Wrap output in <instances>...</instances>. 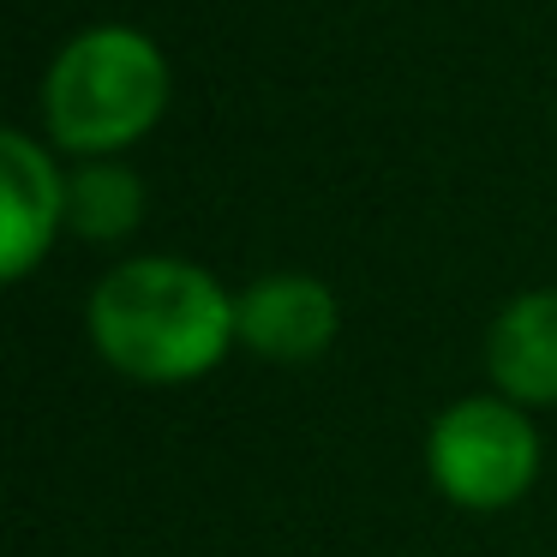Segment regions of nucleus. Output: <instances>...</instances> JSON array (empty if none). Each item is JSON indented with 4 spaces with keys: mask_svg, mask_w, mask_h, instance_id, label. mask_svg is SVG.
Wrapping results in <instances>:
<instances>
[{
    "mask_svg": "<svg viewBox=\"0 0 557 557\" xmlns=\"http://www.w3.org/2000/svg\"><path fill=\"white\" fill-rule=\"evenodd\" d=\"M85 336L109 372L150 389L198 384L240 348L234 294L193 258L138 252L85 294Z\"/></svg>",
    "mask_w": 557,
    "mask_h": 557,
    "instance_id": "f257e3e1",
    "label": "nucleus"
},
{
    "mask_svg": "<svg viewBox=\"0 0 557 557\" xmlns=\"http://www.w3.org/2000/svg\"><path fill=\"white\" fill-rule=\"evenodd\" d=\"M169 54L138 25H90L66 37L42 78V126L54 150L109 162L133 150L169 109Z\"/></svg>",
    "mask_w": 557,
    "mask_h": 557,
    "instance_id": "f03ea898",
    "label": "nucleus"
},
{
    "mask_svg": "<svg viewBox=\"0 0 557 557\" xmlns=\"http://www.w3.org/2000/svg\"><path fill=\"white\" fill-rule=\"evenodd\" d=\"M540 461L545 449L533 413L504 401L497 389L456 396L425 425V473H432L437 497L468 516L516 509L540 485Z\"/></svg>",
    "mask_w": 557,
    "mask_h": 557,
    "instance_id": "7ed1b4c3",
    "label": "nucleus"
},
{
    "mask_svg": "<svg viewBox=\"0 0 557 557\" xmlns=\"http://www.w3.org/2000/svg\"><path fill=\"white\" fill-rule=\"evenodd\" d=\"M240 348L264 366H312L342 336V300L312 270H270L234 294Z\"/></svg>",
    "mask_w": 557,
    "mask_h": 557,
    "instance_id": "20e7f679",
    "label": "nucleus"
},
{
    "mask_svg": "<svg viewBox=\"0 0 557 557\" xmlns=\"http://www.w3.org/2000/svg\"><path fill=\"white\" fill-rule=\"evenodd\" d=\"M66 228V174L25 126L0 133V276L25 282Z\"/></svg>",
    "mask_w": 557,
    "mask_h": 557,
    "instance_id": "39448f33",
    "label": "nucleus"
},
{
    "mask_svg": "<svg viewBox=\"0 0 557 557\" xmlns=\"http://www.w3.org/2000/svg\"><path fill=\"white\" fill-rule=\"evenodd\" d=\"M485 384L528 413L557 408V282L504 300L485 330Z\"/></svg>",
    "mask_w": 557,
    "mask_h": 557,
    "instance_id": "423d86ee",
    "label": "nucleus"
},
{
    "mask_svg": "<svg viewBox=\"0 0 557 557\" xmlns=\"http://www.w3.org/2000/svg\"><path fill=\"white\" fill-rule=\"evenodd\" d=\"M145 222V181L126 162H78L66 174V234L85 246H121Z\"/></svg>",
    "mask_w": 557,
    "mask_h": 557,
    "instance_id": "0eeeda50",
    "label": "nucleus"
}]
</instances>
